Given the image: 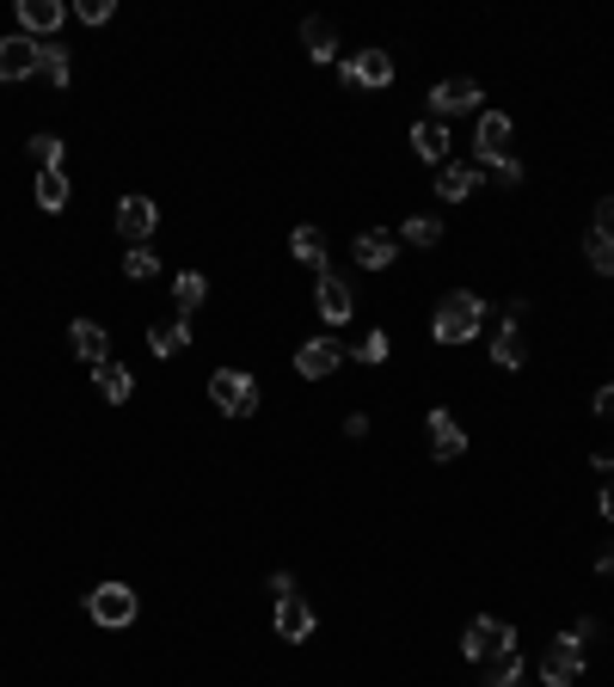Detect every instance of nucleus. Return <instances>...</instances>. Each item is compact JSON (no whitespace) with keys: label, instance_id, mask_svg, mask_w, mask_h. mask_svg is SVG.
Returning a JSON list of instances; mask_svg holds the SVG:
<instances>
[{"label":"nucleus","instance_id":"26","mask_svg":"<svg viewBox=\"0 0 614 687\" xmlns=\"http://www.w3.org/2000/svg\"><path fill=\"white\" fill-rule=\"evenodd\" d=\"M173 301H178V314H185V319H191V314H197V307H203V301H209V283H203V277H197V270H185V277H178V283H173Z\"/></svg>","mask_w":614,"mask_h":687},{"label":"nucleus","instance_id":"9","mask_svg":"<svg viewBox=\"0 0 614 687\" xmlns=\"http://www.w3.org/2000/svg\"><path fill=\"white\" fill-rule=\"evenodd\" d=\"M480 105V80H437V86H430V117H461V111H473Z\"/></svg>","mask_w":614,"mask_h":687},{"label":"nucleus","instance_id":"19","mask_svg":"<svg viewBox=\"0 0 614 687\" xmlns=\"http://www.w3.org/2000/svg\"><path fill=\"white\" fill-rule=\"evenodd\" d=\"M412 147H418V160H430V166H449V130H442L437 117L412 123Z\"/></svg>","mask_w":614,"mask_h":687},{"label":"nucleus","instance_id":"29","mask_svg":"<svg viewBox=\"0 0 614 687\" xmlns=\"http://www.w3.org/2000/svg\"><path fill=\"white\" fill-rule=\"evenodd\" d=\"M123 277H130V283L161 277V258H154V246H130V252H123Z\"/></svg>","mask_w":614,"mask_h":687},{"label":"nucleus","instance_id":"32","mask_svg":"<svg viewBox=\"0 0 614 687\" xmlns=\"http://www.w3.org/2000/svg\"><path fill=\"white\" fill-rule=\"evenodd\" d=\"M388 350H393L388 331H369V338L357 344V362H388Z\"/></svg>","mask_w":614,"mask_h":687},{"label":"nucleus","instance_id":"27","mask_svg":"<svg viewBox=\"0 0 614 687\" xmlns=\"http://www.w3.org/2000/svg\"><path fill=\"white\" fill-rule=\"evenodd\" d=\"M25 147H31V160H38V172H62V154H68V147H62V135L38 130Z\"/></svg>","mask_w":614,"mask_h":687},{"label":"nucleus","instance_id":"35","mask_svg":"<svg viewBox=\"0 0 614 687\" xmlns=\"http://www.w3.org/2000/svg\"><path fill=\"white\" fill-rule=\"evenodd\" d=\"M74 13H81L86 25H105V19L117 13V7H111V0H81V7H74Z\"/></svg>","mask_w":614,"mask_h":687},{"label":"nucleus","instance_id":"34","mask_svg":"<svg viewBox=\"0 0 614 687\" xmlns=\"http://www.w3.org/2000/svg\"><path fill=\"white\" fill-rule=\"evenodd\" d=\"M485 687H522V657H504V663H498V675H492Z\"/></svg>","mask_w":614,"mask_h":687},{"label":"nucleus","instance_id":"22","mask_svg":"<svg viewBox=\"0 0 614 687\" xmlns=\"http://www.w3.org/2000/svg\"><path fill=\"white\" fill-rule=\"evenodd\" d=\"M147 350H154V357H185V350H191V326H185V319H173V326H147Z\"/></svg>","mask_w":614,"mask_h":687},{"label":"nucleus","instance_id":"36","mask_svg":"<svg viewBox=\"0 0 614 687\" xmlns=\"http://www.w3.org/2000/svg\"><path fill=\"white\" fill-rule=\"evenodd\" d=\"M572 638H577V645H590V638H602V621H596V614H584V621L572 626Z\"/></svg>","mask_w":614,"mask_h":687},{"label":"nucleus","instance_id":"6","mask_svg":"<svg viewBox=\"0 0 614 687\" xmlns=\"http://www.w3.org/2000/svg\"><path fill=\"white\" fill-rule=\"evenodd\" d=\"M86 614H93L99 626H130L135 621V589L130 583H99V589L86 595Z\"/></svg>","mask_w":614,"mask_h":687},{"label":"nucleus","instance_id":"41","mask_svg":"<svg viewBox=\"0 0 614 687\" xmlns=\"http://www.w3.org/2000/svg\"><path fill=\"white\" fill-rule=\"evenodd\" d=\"M596 571H602V577H614V546H608V553L596 558Z\"/></svg>","mask_w":614,"mask_h":687},{"label":"nucleus","instance_id":"10","mask_svg":"<svg viewBox=\"0 0 614 687\" xmlns=\"http://www.w3.org/2000/svg\"><path fill=\"white\" fill-rule=\"evenodd\" d=\"M338 80H345V86H388L393 55L388 50H357L350 62H338Z\"/></svg>","mask_w":614,"mask_h":687},{"label":"nucleus","instance_id":"20","mask_svg":"<svg viewBox=\"0 0 614 687\" xmlns=\"http://www.w3.org/2000/svg\"><path fill=\"white\" fill-rule=\"evenodd\" d=\"M68 344H74V350H81L86 362H105L111 357V344H105V326H93V319H74V326H68Z\"/></svg>","mask_w":614,"mask_h":687},{"label":"nucleus","instance_id":"11","mask_svg":"<svg viewBox=\"0 0 614 687\" xmlns=\"http://www.w3.org/2000/svg\"><path fill=\"white\" fill-rule=\"evenodd\" d=\"M338 362H345V344H338V338H307L301 350H295V375H307V381L338 375Z\"/></svg>","mask_w":614,"mask_h":687},{"label":"nucleus","instance_id":"8","mask_svg":"<svg viewBox=\"0 0 614 687\" xmlns=\"http://www.w3.org/2000/svg\"><path fill=\"white\" fill-rule=\"evenodd\" d=\"M314 301H320V319H326V326H345V319L357 314V289H350L345 270H320V289H314Z\"/></svg>","mask_w":614,"mask_h":687},{"label":"nucleus","instance_id":"3","mask_svg":"<svg viewBox=\"0 0 614 687\" xmlns=\"http://www.w3.org/2000/svg\"><path fill=\"white\" fill-rule=\"evenodd\" d=\"M461 650H468L473 663H504V657H516V626L480 614V621L468 626V638H461Z\"/></svg>","mask_w":614,"mask_h":687},{"label":"nucleus","instance_id":"2","mask_svg":"<svg viewBox=\"0 0 614 687\" xmlns=\"http://www.w3.org/2000/svg\"><path fill=\"white\" fill-rule=\"evenodd\" d=\"M209 406L222 418H253L258 411V381L246 369H215L209 375Z\"/></svg>","mask_w":614,"mask_h":687},{"label":"nucleus","instance_id":"33","mask_svg":"<svg viewBox=\"0 0 614 687\" xmlns=\"http://www.w3.org/2000/svg\"><path fill=\"white\" fill-rule=\"evenodd\" d=\"M485 172V178H492V185H522V160H492V166H480Z\"/></svg>","mask_w":614,"mask_h":687},{"label":"nucleus","instance_id":"42","mask_svg":"<svg viewBox=\"0 0 614 687\" xmlns=\"http://www.w3.org/2000/svg\"><path fill=\"white\" fill-rule=\"evenodd\" d=\"M596 473H614V454H596Z\"/></svg>","mask_w":614,"mask_h":687},{"label":"nucleus","instance_id":"31","mask_svg":"<svg viewBox=\"0 0 614 687\" xmlns=\"http://www.w3.org/2000/svg\"><path fill=\"white\" fill-rule=\"evenodd\" d=\"M584 258H590V270H602V277H608V270H614V239L590 227V234H584Z\"/></svg>","mask_w":614,"mask_h":687},{"label":"nucleus","instance_id":"40","mask_svg":"<svg viewBox=\"0 0 614 687\" xmlns=\"http://www.w3.org/2000/svg\"><path fill=\"white\" fill-rule=\"evenodd\" d=\"M602 522H614V473H608V485H602Z\"/></svg>","mask_w":614,"mask_h":687},{"label":"nucleus","instance_id":"5","mask_svg":"<svg viewBox=\"0 0 614 687\" xmlns=\"http://www.w3.org/2000/svg\"><path fill=\"white\" fill-rule=\"evenodd\" d=\"M522 314H529V301H510L504 319H498V338H492V362L498 369H522L529 362V344H522Z\"/></svg>","mask_w":614,"mask_h":687},{"label":"nucleus","instance_id":"7","mask_svg":"<svg viewBox=\"0 0 614 687\" xmlns=\"http://www.w3.org/2000/svg\"><path fill=\"white\" fill-rule=\"evenodd\" d=\"M111 222H117V234L130 239V246H147V239L161 234V209H154V197H123Z\"/></svg>","mask_w":614,"mask_h":687},{"label":"nucleus","instance_id":"14","mask_svg":"<svg viewBox=\"0 0 614 687\" xmlns=\"http://www.w3.org/2000/svg\"><path fill=\"white\" fill-rule=\"evenodd\" d=\"M393 258H400V234H393V227H369V234H357V265L362 270H388Z\"/></svg>","mask_w":614,"mask_h":687},{"label":"nucleus","instance_id":"4","mask_svg":"<svg viewBox=\"0 0 614 687\" xmlns=\"http://www.w3.org/2000/svg\"><path fill=\"white\" fill-rule=\"evenodd\" d=\"M577 675H584V645H577L572 633L553 638L548 657H541V681L548 687H577Z\"/></svg>","mask_w":614,"mask_h":687},{"label":"nucleus","instance_id":"24","mask_svg":"<svg viewBox=\"0 0 614 687\" xmlns=\"http://www.w3.org/2000/svg\"><path fill=\"white\" fill-rule=\"evenodd\" d=\"M301 43H307V55H314V62H332V55H338V31L326 25V19H307Z\"/></svg>","mask_w":614,"mask_h":687},{"label":"nucleus","instance_id":"18","mask_svg":"<svg viewBox=\"0 0 614 687\" xmlns=\"http://www.w3.org/2000/svg\"><path fill=\"white\" fill-rule=\"evenodd\" d=\"M307 633H314V608H307L301 595H277V638L301 645Z\"/></svg>","mask_w":614,"mask_h":687},{"label":"nucleus","instance_id":"39","mask_svg":"<svg viewBox=\"0 0 614 687\" xmlns=\"http://www.w3.org/2000/svg\"><path fill=\"white\" fill-rule=\"evenodd\" d=\"M345 437H350V442L369 437V418H362V411H350V418H345Z\"/></svg>","mask_w":614,"mask_h":687},{"label":"nucleus","instance_id":"30","mask_svg":"<svg viewBox=\"0 0 614 687\" xmlns=\"http://www.w3.org/2000/svg\"><path fill=\"white\" fill-rule=\"evenodd\" d=\"M442 239V222L437 215H412V222L400 227V246H437Z\"/></svg>","mask_w":614,"mask_h":687},{"label":"nucleus","instance_id":"12","mask_svg":"<svg viewBox=\"0 0 614 687\" xmlns=\"http://www.w3.org/2000/svg\"><path fill=\"white\" fill-rule=\"evenodd\" d=\"M43 62L38 38H0V80H31Z\"/></svg>","mask_w":614,"mask_h":687},{"label":"nucleus","instance_id":"15","mask_svg":"<svg viewBox=\"0 0 614 687\" xmlns=\"http://www.w3.org/2000/svg\"><path fill=\"white\" fill-rule=\"evenodd\" d=\"M510 135H516V123H510L504 111H485V117H480V135H473V147H480V166H492V160L510 154Z\"/></svg>","mask_w":614,"mask_h":687},{"label":"nucleus","instance_id":"16","mask_svg":"<svg viewBox=\"0 0 614 687\" xmlns=\"http://www.w3.org/2000/svg\"><path fill=\"white\" fill-rule=\"evenodd\" d=\"M68 7L62 0H19V25H25V38L43 43V31H62Z\"/></svg>","mask_w":614,"mask_h":687},{"label":"nucleus","instance_id":"13","mask_svg":"<svg viewBox=\"0 0 614 687\" xmlns=\"http://www.w3.org/2000/svg\"><path fill=\"white\" fill-rule=\"evenodd\" d=\"M424 430H430V454H437V461H454V454L468 449V430H461L454 411H442V406L424 418Z\"/></svg>","mask_w":614,"mask_h":687},{"label":"nucleus","instance_id":"28","mask_svg":"<svg viewBox=\"0 0 614 687\" xmlns=\"http://www.w3.org/2000/svg\"><path fill=\"white\" fill-rule=\"evenodd\" d=\"M38 209H68V172H38Z\"/></svg>","mask_w":614,"mask_h":687},{"label":"nucleus","instance_id":"21","mask_svg":"<svg viewBox=\"0 0 614 687\" xmlns=\"http://www.w3.org/2000/svg\"><path fill=\"white\" fill-rule=\"evenodd\" d=\"M93 381H99V393H105V399H111V406H123V399H130V393H135V375H130V369H123V362H117V357H105V362H99V369H93Z\"/></svg>","mask_w":614,"mask_h":687},{"label":"nucleus","instance_id":"37","mask_svg":"<svg viewBox=\"0 0 614 687\" xmlns=\"http://www.w3.org/2000/svg\"><path fill=\"white\" fill-rule=\"evenodd\" d=\"M596 234H608V239H614V197H602V203H596Z\"/></svg>","mask_w":614,"mask_h":687},{"label":"nucleus","instance_id":"17","mask_svg":"<svg viewBox=\"0 0 614 687\" xmlns=\"http://www.w3.org/2000/svg\"><path fill=\"white\" fill-rule=\"evenodd\" d=\"M480 185H485L480 166H437V197L442 203H468Z\"/></svg>","mask_w":614,"mask_h":687},{"label":"nucleus","instance_id":"25","mask_svg":"<svg viewBox=\"0 0 614 687\" xmlns=\"http://www.w3.org/2000/svg\"><path fill=\"white\" fill-rule=\"evenodd\" d=\"M38 80H50L55 93H62L68 80H74V68H68V50H62V43H43V62H38Z\"/></svg>","mask_w":614,"mask_h":687},{"label":"nucleus","instance_id":"1","mask_svg":"<svg viewBox=\"0 0 614 687\" xmlns=\"http://www.w3.org/2000/svg\"><path fill=\"white\" fill-rule=\"evenodd\" d=\"M480 326H485V301L473 289H449L437 301V314H430V338L437 344H468Z\"/></svg>","mask_w":614,"mask_h":687},{"label":"nucleus","instance_id":"38","mask_svg":"<svg viewBox=\"0 0 614 687\" xmlns=\"http://www.w3.org/2000/svg\"><path fill=\"white\" fill-rule=\"evenodd\" d=\"M590 406H596V418H614V381H608V387H602V393H596V399H590Z\"/></svg>","mask_w":614,"mask_h":687},{"label":"nucleus","instance_id":"23","mask_svg":"<svg viewBox=\"0 0 614 687\" xmlns=\"http://www.w3.org/2000/svg\"><path fill=\"white\" fill-rule=\"evenodd\" d=\"M289 252L301 258V265L326 270V234H320V227H295V234H289Z\"/></svg>","mask_w":614,"mask_h":687}]
</instances>
